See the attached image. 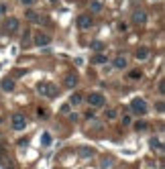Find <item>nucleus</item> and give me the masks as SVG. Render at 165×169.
I'll list each match as a JSON object with an SVG mask.
<instances>
[{
    "label": "nucleus",
    "mask_w": 165,
    "mask_h": 169,
    "mask_svg": "<svg viewBox=\"0 0 165 169\" xmlns=\"http://www.w3.org/2000/svg\"><path fill=\"white\" fill-rule=\"evenodd\" d=\"M78 27L82 31L90 29V27H92V16H90V15H80L78 16Z\"/></svg>",
    "instance_id": "obj_6"
},
{
    "label": "nucleus",
    "mask_w": 165,
    "mask_h": 169,
    "mask_svg": "<svg viewBox=\"0 0 165 169\" xmlns=\"http://www.w3.org/2000/svg\"><path fill=\"white\" fill-rule=\"evenodd\" d=\"M43 143H45V145H49V143H51V136H49V132H45V135H43Z\"/></svg>",
    "instance_id": "obj_21"
},
{
    "label": "nucleus",
    "mask_w": 165,
    "mask_h": 169,
    "mask_svg": "<svg viewBox=\"0 0 165 169\" xmlns=\"http://www.w3.org/2000/svg\"><path fill=\"white\" fill-rule=\"evenodd\" d=\"M76 84H78V76L76 73H67L65 76V88H73Z\"/></svg>",
    "instance_id": "obj_10"
},
{
    "label": "nucleus",
    "mask_w": 165,
    "mask_h": 169,
    "mask_svg": "<svg viewBox=\"0 0 165 169\" xmlns=\"http://www.w3.org/2000/svg\"><path fill=\"white\" fill-rule=\"evenodd\" d=\"M132 23H135V24H145L147 23V12L143 8L132 10Z\"/></svg>",
    "instance_id": "obj_5"
},
{
    "label": "nucleus",
    "mask_w": 165,
    "mask_h": 169,
    "mask_svg": "<svg viewBox=\"0 0 165 169\" xmlns=\"http://www.w3.org/2000/svg\"><path fill=\"white\" fill-rule=\"evenodd\" d=\"M37 112H39V116H47V110H45V108H39Z\"/></svg>",
    "instance_id": "obj_27"
},
{
    "label": "nucleus",
    "mask_w": 165,
    "mask_h": 169,
    "mask_svg": "<svg viewBox=\"0 0 165 169\" xmlns=\"http://www.w3.org/2000/svg\"><path fill=\"white\" fill-rule=\"evenodd\" d=\"M90 6H92V10H94V12H100V10H102V4H100L98 0H94V2H92Z\"/></svg>",
    "instance_id": "obj_17"
},
{
    "label": "nucleus",
    "mask_w": 165,
    "mask_h": 169,
    "mask_svg": "<svg viewBox=\"0 0 165 169\" xmlns=\"http://www.w3.org/2000/svg\"><path fill=\"white\" fill-rule=\"evenodd\" d=\"M92 63H106V55H102V53L94 55V57H92Z\"/></svg>",
    "instance_id": "obj_15"
},
{
    "label": "nucleus",
    "mask_w": 165,
    "mask_h": 169,
    "mask_svg": "<svg viewBox=\"0 0 165 169\" xmlns=\"http://www.w3.org/2000/svg\"><path fill=\"white\" fill-rule=\"evenodd\" d=\"M131 110L135 112V114H139V116L147 114V102L143 100V98H135V100L131 102Z\"/></svg>",
    "instance_id": "obj_1"
},
{
    "label": "nucleus",
    "mask_w": 165,
    "mask_h": 169,
    "mask_svg": "<svg viewBox=\"0 0 165 169\" xmlns=\"http://www.w3.org/2000/svg\"><path fill=\"white\" fill-rule=\"evenodd\" d=\"M151 147H153V149H163V145H161V143H159V141H157V139H153V141H151Z\"/></svg>",
    "instance_id": "obj_19"
},
{
    "label": "nucleus",
    "mask_w": 165,
    "mask_h": 169,
    "mask_svg": "<svg viewBox=\"0 0 165 169\" xmlns=\"http://www.w3.org/2000/svg\"><path fill=\"white\" fill-rule=\"evenodd\" d=\"M20 2H23V6H31V4H35L37 0H20Z\"/></svg>",
    "instance_id": "obj_24"
},
{
    "label": "nucleus",
    "mask_w": 165,
    "mask_h": 169,
    "mask_svg": "<svg viewBox=\"0 0 165 169\" xmlns=\"http://www.w3.org/2000/svg\"><path fill=\"white\" fill-rule=\"evenodd\" d=\"M15 76H16V77H20V76H24V69H15Z\"/></svg>",
    "instance_id": "obj_26"
},
{
    "label": "nucleus",
    "mask_w": 165,
    "mask_h": 169,
    "mask_svg": "<svg viewBox=\"0 0 165 169\" xmlns=\"http://www.w3.org/2000/svg\"><path fill=\"white\" fill-rule=\"evenodd\" d=\"M51 43V37H49V35H35V45H37V47H47V45Z\"/></svg>",
    "instance_id": "obj_7"
},
{
    "label": "nucleus",
    "mask_w": 165,
    "mask_h": 169,
    "mask_svg": "<svg viewBox=\"0 0 165 169\" xmlns=\"http://www.w3.org/2000/svg\"><path fill=\"white\" fill-rule=\"evenodd\" d=\"M94 151L92 149H82V157H88V155H92Z\"/></svg>",
    "instance_id": "obj_23"
},
{
    "label": "nucleus",
    "mask_w": 165,
    "mask_h": 169,
    "mask_svg": "<svg viewBox=\"0 0 165 169\" xmlns=\"http://www.w3.org/2000/svg\"><path fill=\"white\" fill-rule=\"evenodd\" d=\"M122 124H131V116H128V114H126L124 118H122Z\"/></svg>",
    "instance_id": "obj_25"
},
{
    "label": "nucleus",
    "mask_w": 165,
    "mask_h": 169,
    "mask_svg": "<svg viewBox=\"0 0 165 169\" xmlns=\"http://www.w3.org/2000/svg\"><path fill=\"white\" fill-rule=\"evenodd\" d=\"M37 92L43 94V96H47V98H53V96H57V88H55L53 84H39Z\"/></svg>",
    "instance_id": "obj_2"
},
{
    "label": "nucleus",
    "mask_w": 165,
    "mask_h": 169,
    "mask_svg": "<svg viewBox=\"0 0 165 169\" xmlns=\"http://www.w3.org/2000/svg\"><path fill=\"white\" fill-rule=\"evenodd\" d=\"M88 104L94 106V108L104 106V96H102V94H98V92H92L90 96H88Z\"/></svg>",
    "instance_id": "obj_3"
},
{
    "label": "nucleus",
    "mask_w": 165,
    "mask_h": 169,
    "mask_svg": "<svg viewBox=\"0 0 165 169\" xmlns=\"http://www.w3.org/2000/svg\"><path fill=\"white\" fill-rule=\"evenodd\" d=\"M10 124H12L15 131H23L24 126H27V118H24L23 114H12V122H10Z\"/></svg>",
    "instance_id": "obj_4"
},
{
    "label": "nucleus",
    "mask_w": 165,
    "mask_h": 169,
    "mask_svg": "<svg viewBox=\"0 0 165 169\" xmlns=\"http://www.w3.org/2000/svg\"><path fill=\"white\" fill-rule=\"evenodd\" d=\"M135 57L137 59H147V57H149V49H147V47H139V49H137V53H135Z\"/></svg>",
    "instance_id": "obj_11"
},
{
    "label": "nucleus",
    "mask_w": 165,
    "mask_h": 169,
    "mask_svg": "<svg viewBox=\"0 0 165 169\" xmlns=\"http://www.w3.org/2000/svg\"><path fill=\"white\" fill-rule=\"evenodd\" d=\"M114 67H118V69H124V67H126V57L118 55V57L114 59Z\"/></svg>",
    "instance_id": "obj_12"
},
{
    "label": "nucleus",
    "mask_w": 165,
    "mask_h": 169,
    "mask_svg": "<svg viewBox=\"0 0 165 169\" xmlns=\"http://www.w3.org/2000/svg\"><path fill=\"white\" fill-rule=\"evenodd\" d=\"M49 2H57V0H49Z\"/></svg>",
    "instance_id": "obj_29"
},
{
    "label": "nucleus",
    "mask_w": 165,
    "mask_h": 169,
    "mask_svg": "<svg viewBox=\"0 0 165 169\" xmlns=\"http://www.w3.org/2000/svg\"><path fill=\"white\" fill-rule=\"evenodd\" d=\"M16 29H19V19H15V16H10V19L6 20V31H8V33H15Z\"/></svg>",
    "instance_id": "obj_9"
},
{
    "label": "nucleus",
    "mask_w": 165,
    "mask_h": 169,
    "mask_svg": "<svg viewBox=\"0 0 165 169\" xmlns=\"http://www.w3.org/2000/svg\"><path fill=\"white\" fill-rule=\"evenodd\" d=\"M0 86H2L4 92H12V90H15V80H12V77H4V80L0 82Z\"/></svg>",
    "instance_id": "obj_8"
},
{
    "label": "nucleus",
    "mask_w": 165,
    "mask_h": 169,
    "mask_svg": "<svg viewBox=\"0 0 165 169\" xmlns=\"http://www.w3.org/2000/svg\"><path fill=\"white\" fill-rule=\"evenodd\" d=\"M24 16H27L29 20H41V16L37 15V12H33V10H27V12H24Z\"/></svg>",
    "instance_id": "obj_14"
},
{
    "label": "nucleus",
    "mask_w": 165,
    "mask_h": 169,
    "mask_svg": "<svg viewBox=\"0 0 165 169\" xmlns=\"http://www.w3.org/2000/svg\"><path fill=\"white\" fill-rule=\"evenodd\" d=\"M145 128H147L145 122H137V131H145Z\"/></svg>",
    "instance_id": "obj_22"
},
{
    "label": "nucleus",
    "mask_w": 165,
    "mask_h": 169,
    "mask_svg": "<svg viewBox=\"0 0 165 169\" xmlns=\"http://www.w3.org/2000/svg\"><path fill=\"white\" fill-rule=\"evenodd\" d=\"M82 102V94H72V98H69V106H76V104H80Z\"/></svg>",
    "instance_id": "obj_13"
},
{
    "label": "nucleus",
    "mask_w": 165,
    "mask_h": 169,
    "mask_svg": "<svg viewBox=\"0 0 165 169\" xmlns=\"http://www.w3.org/2000/svg\"><path fill=\"white\" fill-rule=\"evenodd\" d=\"M128 77H131V80H139V77H141V72H139V69H132V72L128 73Z\"/></svg>",
    "instance_id": "obj_18"
},
{
    "label": "nucleus",
    "mask_w": 165,
    "mask_h": 169,
    "mask_svg": "<svg viewBox=\"0 0 165 169\" xmlns=\"http://www.w3.org/2000/svg\"><path fill=\"white\" fill-rule=\"evenodd\" d=\"M61 112H69V104H63V106H61Z\"/></svg>",
    "instance_id": "obj_28"
},
{
    "label": "nucleus",
    "mask_w": 165,
    "mask_h": 169,
    "mask_svg": "<svg viewBox=\"0 0 165 169\" xmlns=\"http://www.w3.org/2000/svg\"><path fill=\"white\" fill-rule=\"evenodd\" d=\"M106 116L108 118H116V110H106Z\"/></svg>",
    "instance_id": "obj_20"
},
{
    "label": "nucleus",
    "mask_w": 165,
    "mask_h": 169,
    "mask_svg": "<svg viewBox=\"0 0 165 169\" xmlns=\"http://www.w3.org/2000/svg\"><path fill=\"white\" fill-rule=\"evenodd\" d=\"M90 49H94V51H102V49H104V43H102V41H94V43L90 45Z\"/></svg>",
    "instance_id": "obj_16"
}]
</instances>
